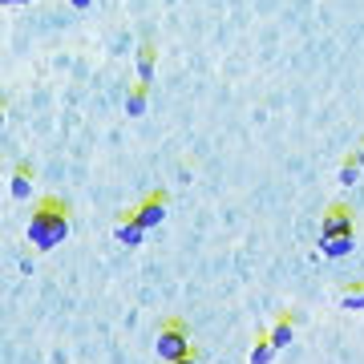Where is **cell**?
I'll list each match as a JSON object with an SVG mask.
<instances>
[{"label": "cell", "instance_id": "6da1fadb", "mask_svg": "<svg viewBox=\"0 0 364 364\" xmlns=\"http://www.w3.org/2000/svg\"><path fill=\"white\" fill-rule=\"evenodd\" d=\"M28 243L37 251H53L61 247L69 239V210L65 203H57V198H45L37 210H33V219H28Z\"/></svg>", "mask_w": 364, "mask_h": 364}, {"label": "cell", "instance_id": "7a4b0ae2", "mask_svg": "<svg viewBox=\"0 0 364 364\" xmlns=\"http://www.w3.org/2000/svg\"><path fill=\"white\" fill-rule=\"evenodd\" d=\"M154 352H158V360L162 364L186 360V356H191V332H186V324H178V320H174V324H162Z\"/></svg>", "mask_w": 364, "mask_h": 364}, {"label": "cell", "instance_id": "3957f363", "mask_svg": "<svg viewBox=\"0 0 364 364\" xmlns=\"http://www.w3.org/2000/svg\"><path fill=\"white\" fill-rule=\"evenodd\" d=\"M130 219L138 223L142 231H154V227H162V219H166V198H162V195H150L142 207L130 215Z\"/></svg>", "mask_w": 364, "mask_h": 364}, {"label": "cell", "instance_id": "277c9868", "mask_svg": "<svg viewBox=\"0 0 364 364\" xmlns=\"http://www.w3.org/2000/svg\"><path fill=\"white\" fill-rule=\"evenodd\" d=\"M336 235H356V227H352V210H348V207H332V210L324 215L320 239H336Z\"/></svg>", "mask_w": 364, "mask_h": 364}, {"label": "cell", "instance_id": "5b68a950", "mask_svg": "<svg viewBox=\"0 0 364 364\" xmlns=\"http://www.w3.org/2000/svg\"><path fill=\"white\" fill-rule=\"evenodd\" d=\"M356 247V235H336V239H320V251H324V259H344L352 255Z\"/></svg>", "mask_w": 364, "mask_h": 364}, {"label": "cell", "instance_id": "8992f818", "mask_svg": "<svg viewBox=\"0 0 364 364\" xmlns=\"http://www.w3.org/2000/svg\"><path fill=\"white\" fill-rule=\"evenodd\" d=\"M154 65H158V53H154V45H142L138 49V85H154Z\"/></svg>", "mask_w": 364, "mask_h": 364}, {"label": "cell", "instance_id": "52a82bcc", "mask_svg": "<svg viewBox=\"0 0 364 364\" xmlns=\"http://www.w3.org/2000/svg\"><path fill=\"white\" fill-rule=\"evenodd\" d=\"M267 340H272V348L279 352V348H287L291 340H296V324H291V316H284V320H275L272 324V332H267Z\"/></svg>", "mask_w": 364, "mask_h": 364}, {"label": "cell", "instance_id": "ba28073f", "mask_svg": "<svg viewBox=\"0 0 364 364\" xmlns=\"http://www.w3.org/2000/svg\"><path fill=\"white\" fill-rule=\"evenodd\" d=\"M9 191H13L16 203L33 198V174H28V166H16V170H13V178H9Z\"/></svg>", "mask_w": 364, "mask_h": 364}, {"label": "cell", "instance_id": "9c48e42d", "mask_svg": "<svg viewBox=\"0 0 364 364\" xmlns=\"http://www.w3.org/2000/svg\"><path fill=\"white\" fill-rule=\"evenodd\" d=\"M114 235H117V243H122V247H142V239H146V231L134 219H122Z\"/></svg>", "mask_w": 364, "mask_h": 364}, {"label": "cell", "instance_id": "30bf717a", "mask_svg": "<svg viewBox=\"0 0 364 364\" xmlns=\"http://www.w3.org/2000/svg\"><path fill=\"white\" fill-rule=\"evenodd\" d=\"M146 105H150V90H146V85H134L130 97H126V114H130V117H142Z\"/></svg>", "mask_w": 364, "mask_h": 364}, {"label": "cell", "instance_id": "8fae6325", "mask_svg": "<svg viewBox=\"0 0 364 364\" xmlns=\"http://www.w3.org/2000/svg\"><path fill=\"white\" fill-rule=\"evenodd\" d=\"M272 356H275V348H272V340L263 336L259 344H255V348H251V356H247V360H251V364H272Z\"/></svg>", "mask_w": 364, "mask_h": 364}, {"label": "cell", "instance_id": "7c38bea8", "mask_svg": "<svg viewBox=\"0 0 364 364\" xmlns=\"http://www.w3.org/2000/svg\"><path fill=\"white\" fill-rule=\"evenodd\" d=\"M348 312H364V287H352V291H344V299H340Z\"/></svg>", "mask_w": 364, "mask_h": 364}, {"label": "cell", "instance_id": "4fadbf2b", "mask_svg": "<svg viewBox=\"0 0 364 364\" xmlns=\"http://www.w3.org/2000/svg\"><path fill=\"white\" fill-rule=\"evenodd\" d=\"M356 178H360V166H356V162H344V166H340V182H344V186H356Z\"/></svg>", "mask_w": 364, "mask_h": 364}, {"label": "cell", "instance_id": "5bb4252c", "mask_svg": "<svg viewBox=\"0 0 364 364\" xmlns=\"http://www.w3.org/2000/svg\"><path fill=\"white\" fill-rule=\"evenodd\" d=\"M69 4H73V9H81V13H85V9H90L93 0H69Z\"/></svg>", "mask_w": 364, "mask_h": 364}, {"label": "cell", "instance_id": "9a60e30c", "mask_svg": "<svg viewBox=\"0 0 364 364\" xmlns=\"http://www.w3.org/2000/svg\"><path fill=\"white\" fill-rule=\"evenodd\" d=\"M352 162H356V166L364 170V146H360V150H356V154H352Z\"/></svg>", "mask_w": 364, "mask_h": 364}, {"label": "cell", "instance_id": "2e32d148", "mask_svg": "<svg viewBox=\"0 0 364 364\" xmlns=\"http://www.w3.org/2000/svg\"><path fill=\"white\" fill-rule=\"evenodd\" d=\"M0 4H28V0H0Z\"/></svg>", "mask_w": 364, "mask_h": 364}, {"label": "cell", "instance_id": "e0dca14e", "mask_svg": "<svg viewBox=\"0 0 364 364\" xmlns=\"http://www.w3.org/2000/svg\"><path fill=\"white\" fill-rule=\"evenodd\" d=\"M178 364H198V360H195V356H186V360H178Z\"/></svg>", "mask_w": 364, "mask_h": 364}, {"label": "cell", "instance_id": "ac0fdd59", "mask_svg": "<svg viewBox=\"0 0 364 364\" xmlns=\"http://www.w3.org/2000/svg\"><path fill=\"white\" fill-rule=\"evenodd\" d=\"M0 126H4V105H0Z\"/></svg>", "mask_w": 364, "mask_h": 364}]
</instances>
